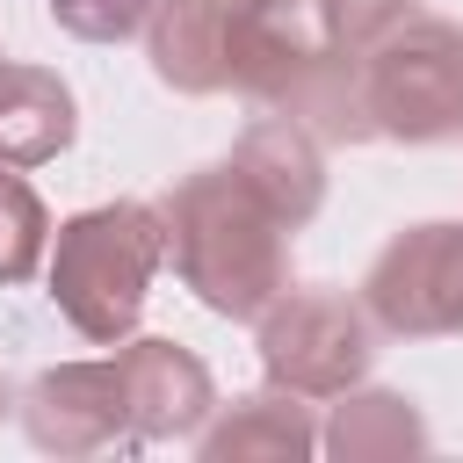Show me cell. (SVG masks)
I'll use <instances>...</instances> for the list:
<instances>
[{
    "label": "cell",
    "mask_w": 463,
    "mask_h": 463,
    "mask_svg": "<svg viewBox=\"0 0 463 463\" xmlns=\"http://www.w3.org/2000/svg\"><path fill=\"white\" fill-rule=\"evenodd\" d=\"M166 260L210 311L253 318L282 297V217L232 166L195 174L166 203Z\"/></svg>",
    "instance_id": "cell-1"
},
{
    "label": "cell",
    "mask_w": 463,
    "mask_h": 463,
    "mask_svg": "<svg viewBox=\"0 0 463 463\" xmlns=\"http://www.w3.org/2000/svg\"><path fill=\"white\" fill-rule=\"evenodd\" d=\"M166 260V210L152 203H109L58 232L51 253V297L87 340H123L145 311V289Z\"/></svg>",
    "instance_id": "cell-2"
},
{
    "label": "cell",
    "mask_w": 463,
    "mask_h": 463,
    "mask_svg": "<svg viewBox=\"0 0 463 463\" xmlns=\"http://www.w3.org/2000/svg\"><path fill=\"white\" fill-rule=\"evenodd\" d=\"M362 101H369V123L391 137L463 130V29L391 22L362 58Z\"/></svg>",
    "instance_id": "cell-3"
},
{
    "label": "cell",
    "mask_w": 463,
    "mask_h": 463,
    "mask_svg": "<svg viewBox=\"0 0 463 463\" xmlns=\"http://www.w3.org/2000/svg\"><path fill=\"white\" fill-rule=\"evenodd\" d=\"M260 362L297 398H333L369 369V318L340 289H289L260 318Z\"/></svg>",
    "instance_id": "cell-4"
},
{
    "label": "cell",
    "mask_w": 463,
    "mask_h": 463,
    "mask_svg": "<svg viewBox=\"0 0 463 463\" xmlns=\"http://www.w3.org/2000/svg\"><path fill=\"white\" fill-rule=\"evenodd\" d=\"M362 304L391 333H463V224L391 239L362 282Z\"/></svg>",
    "instance_id": "cell-5"
},
{
    "label": "cell",
    "mask_w": 463,
    "mask_h": 463,
    "mask_svg": "<svg viewBox=\"0 0 463 463\" xmlns=\"http://www.w3.org/2000/svg\"><path fill=\"white\" fill-rule=\"evenodd\" d=\"M22 420H29V441L36 449H58V456L130 449V420H123V391H116V354L36 376Z\"/></svg>",
    "instance_id": "cell-6"
},
{
    "label": "cell",
    "mask_w": 463,
    "mask_h": 463,
    "mask_svg": "<svg viewBox=\"0 0 463 463\" xmlns=\"http://www.w3.org/2000/svg\"><path fill=\"white\" fill-rule=\"evenodd\" d=\"M116 391H123V420H130V449L145 441H174L195 434L210 412V369L174 347V340H137L116 354Z\"/></svg>",
    "instance_id": "cell-7"
},
{
    "label": "cell",
    "mask_w": 463,
    "mask_h": 463,
    "mask_svg": "<svg viewBox=\"0 0 463 463\" xmlns=\"http://www.w3.org/2000/svg\"><path fill=\"white\" fill-rule=\"evenodd\" d=\"M152 65L188 94L239 87V7L232 0H159L152 14Z\"/></svg>",
    "instance_id": "cell-8"
},
{
    "label": "cell",
    "mask_w": 463,
    "mask_h": 463,
    "mask_svg": "<svg viewBox=\"0 0 463 463\" xmlns=\"http://www.w3.org/2000/svg\"><path fill=\"white\" fill-rule=\"evenodd\" d=\"M232 174L282 217V224H304L318 210V145L297 116H268L246 130V145L232 152Z\"/></svg>",
    "instance_id": "cell-9"
},
{
    "label": "cell",
    "mask_w": 463,
    "mask_h": 463,
    "mask_svg": "<svg viewBox=\"0 0 463 463\" xmlns=\"http://www.w3.org/2000/svg\"><path fill=\"white\" fill-rule=\"evenodd\" d=\"M72 137V94L36 65H0V166H36Z\"/></svg>",
    "instance_id": "cell-10"
},
{
    "label": "cell",
    "mask_w": 463,
    "mask_h": 463,
    "mask_svg": "<svg viewBox=\"0 0 463 463\" xmlns=\"http://www.w3.org/2000/svg\"><path fill=\"white\" fill-rule=\"evenodd\" d=\"M318 449V427L304 420V398H239L210 434H203V456H304Z\"/></svg>",
    "instance_id": "cell-11"
},
{
    "label": "cell",
    "mask_w": 463,
    "mask_h": 463,
    "mask_svg": "<svg viewBox=\"0 0 463 463\" xmlns=\"http://www.w3.org/2000/svg\"><path fill=\"white\" fill-rule=\"evenodd\" d=\"M420 441H427V427H420L412 398H398V391L347 398L333 412V434H326V449H340V456H405Z\"/></svg>",
    "instance_id": "cell-12"
},
{
    "label": "cell",
    "mask_w": 463,
    "mask_h": 463,
    "mask_svg": "<svg viewBox=\"0 0 463 463\" xmlns=\"http://www.w3.org/2000/svg\"><path fill=\"white\" fill-rule=\"evenodd\" d=\"M152 7H159V0H51V14H58L72 36H94V43L130 36V29H137Z\"/></svg>",
    "instance_id": "cell-13"
},
{
    "label": "cell",
    "mask_w": 463,
    "mask_h": 463,
    "mask_svg": "<svg viewBox=\"0 0 463 463\" xmlns=\"http://www.w3.org/2000/svg\"><path fill=\"white\" fill-rule=\"evenodd\" d=\"M0 405H7V376H0Z\"/></svg>",
    "instance_id": "cell-14"
}]
</instances>
